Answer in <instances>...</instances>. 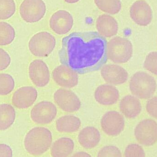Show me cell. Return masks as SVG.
<instances>
[{
    "mask_svg": "<svg viewBox=\"0 0 157 157\" xmlns=\"http://www.w3.org/2000/svg\"><path fill=\"white\" fill-rule=\"evenodd\" d=\"M107 46L106 39L96 31L73 32L62 40L60 62L79 74L99 71L108 59Z\"/></svg>",
    "mask_w": 157,
    "mask_h": 157,
    "instance_id": "cell-1",
    "label": "cell"
},
{
    "mask_svg": "<svg viewBox=\"0 0 157 157\" xmlns=\"http://www.w3.org/2000/svg\"><path fill=\"white\" fill-rule=\"evenodd\" d=\"M52 141V134L48 128L34 127L25 136L24 146L26 150L30 155H41L48 150Z\"/></svg>",
    "mask_w": 157,
    "mask_h": 157,
    "instance_id": "cell-2",
    "label": "cell"
},
{
    "mask_svg": "<svg viewBox=\"0 0 157 157\" xmlns=\"http://www.w3.org/2000/svg\"><path fill=\"white\" fill-rule=\"evenodd\" d=\"M107 54L108 59L114 63H125L132 56V43L125 38H113L107 42Z\"/></svg>",
    "mask_w": 157,
    "mask_h": 157,
    "instance_id": "cell-3",
    "label": "cell"
},
{
    "mask_svg": "<svg viewBox=\"0 0 157 157\" xmlns=\"http://www.w3.org/2000/svg\"><path fill=\"white\" fill-rule=\"evenodd\" d=\"M133 95L140 99L149 98L153 96L157 88L155 78L144 72H137L131 78L129 84Z\"/></svg>",
    "mask_w": 157,
    "mask_h": 157,
    "instance_id": "cell-4",
    "label": "cell"
},
{
    "mask_svg": "<svg viewBox=\"0 0 157 157\" xmlns=\"http://www.w3.org/2000/svg\"><path fill=\"white\" fill-rule=\"evenodd\" d=\"M56 44L55 38L51 34L41 31L31 37L29 42V48L34 56L46 58L52 52Z\"/></svg>",
    "mask_w": 157,
    "mask_h": 157,
    "instance_id": "cell-5",
    "label": "cell"
},
{
    "mask_svg": "<svg viewBox=\"0 0 157 157\" xmlns=\"http://www.w3.org/2000/svg\"><path fill=\"white\" fill-rule=\"evenodd\" d=\"M46 13V6L43 0H24L19 8L20 16L27 23L39 22Z\"/></svg>",
    "mask_w": 157,
    "mask_h": 157,
    "instance_id": "cell-6",
    "label": "cell"
},
{
    "mask_svg": "<svg viewBox=\"0 0 157 157\" xmlns=\"http://www.w3.org/2000/svg\"><path fill=\"white\" fill-rule=\"evenodd\" d=\"M135 136L139 144L151 146L157 141V123L154 120L146 119L136 127Z\"/></svg>",
    "mask_w": 157,
    "mask_h": 157,
    "instance_id": "cell-7",
    "label": "cell"
},
{
    "mask_svg": "<svg viewBox=\"0 0 157 157\" xmlns=\"http://www.w3.org/2000/svg\"><path fill=\"white\" fill-rule=\"evenodd\" d=\"M58 110L55 104L43 101L35 105L30 111L31 120L35 123L47 124L51 123L57 116Z\"/></svg>",
    "mask_w": 157,
    "mask_h": 157,
    "instance_id": "cell-8",
    "label": "cell"
},
{
    "mask_svg": "<svg viewBox=\"0 0 157 157\" xmlns=\"http://www.w3.org/2000/svg\"><path fill=\"white\" fill-rule=\"evenodd\" d=\"M53 98L59 108L66 112H75L81 107V102L78 96L67 89L61 88L57 90Z\"/></svg>",
    "mask_w": 157,
    "mask_h": 157,
    "instance_id": "cell-9",
    "label": "cell"
},
{
    "mask_svg": "<svg viewBox=\"0 0 157 157\" xmlns=\"http://www.w3.org/2000/svg\"><path fill=\"white\" fill-rule=\"evenodd\" d=\"M101 129L109 136L120 135L124 129L125 121L121 114L116 111H109L105 113L101 121Z\"/></svg>",
    "mask_w": 157,
    "mask_h": 157,
    "instance_id": "cell-10",
    "label": "cell"
},
{
    "mask_svg": "<svg viewBox=\"0 0 157 157\" xmlns=\"http://www.w3.org/2000/svg\"><path fill=\"white\" fill-rule=\"evenodd\" d=\"M29 75L33 84L38 87L47 86L50 79L48 67L42 60L36 59L30 63Z\"/></svg>",
    "mask_w": 157,
    "mask_h": 157,
    "instance_id": "cell-11",
    "label": "cell"
},
{
    "mask_svg": "<svg viewBox=\"0 0 157 157\" xmlns=\"http://www.w3.org/2000/svg\"><path fill=\"white\" fill-rule=\"evenodd\" d=\"M74 20L71 14L66 10H59L54 13L50 19L52 30L58 35L67 34L72 28Z\"/></svg>",
    "mask_w": 157,
    "mask_h": 157,
    "instance_id": "cell-12",
    "label": "cell"
},
{
    "mask_svg": "<svg viewBox=\"0 0 157 157\" xmlns=\"http://www.w3.org/2000/svg\"><path fill=\"white\" fill-rule=\"evenodd\" d=\"M52 77L55 83L63 88H72L78 84L77 73L63 64L59 65L54 69Z\"/></svg>",
    "mask_w": 157,
    "mask_h": 157,
    "instance_id": "cell-13",
    "label": "cell"
},
{
    "mask_svg": "<svg viewBox=\"0 0 157 157\" xmlns=\"http://www.w3.org/2000/svg\"><path fill=\"white\" fill-rule=\"evenodd\" d=\"M130 13L133 21L141 26L148 25L153 18L151 7L146 1L143 0L135 2L131 6Z\"/></svg>",
    "mask_w": 157,
    "mask_h": 157,
    "instance_id": "cell-14",
    "label": "cell"
},
{
    "mask_svg": "<svg viewBox=\"0 0 157 157\" xmlns=\"http://www.w3.org/2000/svg\"><path fill=\"white\" fill-rule=\"evenodd\" d=\"M37 97V91L35 88L29 86L22 87L13 94L12 103L17 109H25L32 106Z\"/></svg>",
    "mask_w": 157,
    "mask_h": 157,
    "instance_id": "cell-15",
    "label": "cell"
},
{
    "mask_svg": "<svg viewBox=\"0 0 157 157\" xmlns=\"http://www.w3.org/2000/svg\"><path fill=\"white\" fill-rule=\"evenodd\" d=\"M101 74L103 79L110 85H121L128 78L126 70L117 64H105L101 67Z\"/></svg>",
    "mask_w": 157,
    "mask_h": 157,
    "instance_id": "cell-16",
    "label": "cell"
},
{
    "mask_svg": "<svg viewBox=\"0 0 157 157\" xmlns=\"http://www.w3.org/2000/svg\"><path fill=\"white\" fill-rule=\"evenodd\" d=\"M120 97L118 90L113 85L103 84L99 86L94 93L96 101L104 106H111L118 101Z\"/></svg>",
    "mask_w": 157,
    "mask_h": 157,
    "instance_id": "cell-17",
    "label": "cell"
},
{
    "mask_svg": "<svg viewBox=\"0 0 157 157\" xmlns=\"http://www.w3.org/2000/svg\"><path fill=\"white\" fill-rule=\"evenodd\" d=\"M96 28L98 33L104 38H109L117 35L118 24L111 16L102 14L99 16L96 21Z\"/></svg>",
    "mask_w": 157,
    "mask_h": 157,
    "instance_id": "cell-18",
    "label": "cell"
},
{
    "mask_svg": "<svg viewBox=\"0 0 157 157\" xmlns=\"http://www.w3.org/2000/svg\"><path fill=\"white\" fill-rule=\"evenodd\" d=\"M120 109L121 112L126 118L133 119L140 114L142 111V105L136 97L127 95L120 101Z\"/></svg>",
    "mask_w": 157,
    "mask_h": 157,
    "instance_id": "cell-19",
    "label": "cell"
},
{
    "mask_svg": "<svg viewBox=\"0 0 157 157\" xmlns=\"http://www.w3.org/2000/svg\"><path fill=\"white\" fill-rule=\"evenodd\" d=\"M101 135L97 128L87 126L83 128L78 136V143L86 149H91L96 147L100 141Z\"/></svg>",
    "mask_w": 157,
    "mask_h": 157,
    "instance_id": "cell-20",
    "label": "cell"
},
{
    "mask_svg": "<svg viewBox=\"0 0 157 157\" xmlns=\"http://www.w3.org/2000/svg\"><path fill=\"white\" fill-rule=\"evenodd\" d=\"M75 144L71 138L63 137L55 141L52 147V157H68L73 151Z\"/></svg>",
    "mask_w": 157,
    "mask_h": 157,
    "instance_id": "cell-21",
    "label": "cell"
},
{
    "mask_svg": "<svg viewBox=\"0 0 157 157\" xmlns=\"http://www.w3.org/2000/svg\"><path fill=\"white\" fill-rule=\"evenodd\" d=\"M81 126L80 119L72 115H64L58 119L56 128L60 132L73 133L77 132Z\"/></svg>",
    "mask_w": 157,
    "mask_h": 157,
    "instance_id": "cell-22",
    "label": "cell"
},
{
    "mask_svg": "<svg viewBox=\"0 0 157 157\" xmlns=\"http://www.w3.org/2000/svg\"><path fill=\"white\" fill-rule=\"evenodd\" d=\"M16 112L14 108L9 104H0V131L10 128L14 122Z\"/></svg>",
    "mask_w": 157,
    "mask_h": 157,
    "instance_id": "cell-23",
    "label": "cell"
},
{
    "mask_svg": "<svg viewBox=\"0 0 157 157\" xmlns=\"http://www.w3.org/2000/svg\"><path fill=\"white\" fill-rule=\"evenodd\" d=\"M94 1L100 10L109 14H116L121 9V2L120 0H94Z\"/></svg>",
    "mask_w": 157,
    "mask_h": 157,
    "instance_id": "cell-24",
    "label": "cell"
},
{
    "mask_svg": "<svg viewBox=\"0 0 157 157\" xmlns=\"http://www.w3.org/2000/svg\"><path fill=\"white\" fill-rule=\"evenodd\" d=\"M15 37V31L13 26L6 22H0V46H7L12 43Z\"/></svg>",
    "mask_w": 157,
    "mask_h": 157,
    "instance_id": "cell-25",
    "label": "cell"
},
{
    "mask_svg": "<svg viewBox=\"0 0 157 157\" xmlns=\"http://www.w3.org/2000/svg\"><path fill=\"white\" fill-rule=\"evenodd\" d=\"M16 7L14 0H0V19L11 18L15 13Z\"/></svg>",
    "mask_w": 157,
    "mask_h": 157,
    "instance_id": "cell-26",
    "label": "cell"
},
{
    "mask_svg": "<svg viewBox=\"0 0 157 157\" xmlns=\"http://www.w3.org/2000/svg\"><path fill=\"white\" fill-rule=\"evenodd\" d=\"M15 87V81L8 74H0V96H6L11 93Z\"/></svg>",
    "mask_w": 157,
    "mask_h": 157,
    "instance_id": "cell-27",
    "label": "cell"
},
{
    "mask_svg": "<svg viewBox=\"0 0 157 157\" xmlns=\"http://www.w3.org/2000/svg\"><path fill=\"white\" fill-rule=\"evenodd\" d=\"M144 66L146 70L157 75V52H150L147 56Z\"/></svg>",
    "mask_w": 157,
    "mask_h": 157,
    "instance_id": "cell-28",
    "label": "cell"
},
{
    "mask_svg": "<svg viewBox=\"0 0 157 157\" xmlns=\"http://www.w3.org/2000/svg\"><path fill=\"white\" fill-rule=\"evenodd\" d=\"M125 157H145V153L141 146L137 144L129 145L124 151Z\"/></svg>",
    "mask_w": 157,
    "mask_h": 157,
    "instance_id": "cell-29",
    "label": "cell"
},
{
    "mask_svg": "<svg viewBox=\"0 0 157 157\" xmlns=\"http://www.w3.org/2000/svg\"><path fill=\"white\" fill-rule=\"evenodd\" d=\"M97 157H122L120 149L114 146H107L102 147Z\"/></svg>",
    "mask_w": 157,
    "mask_h": 157,
    "instance_id": "cell-30",
    "label": "cell"
},
{
    "mask_svg": "<svg viewBox=\"0 0 157 157\" xmlns=\"http://www.w3.org/2000/svg\"><path fill=\"white\" fill-rule=\"evenodd\" d=\"M11 62V57L9 54L4 50L0 48V71L7 69Z\"/></svg>",
    "mask_w": 157,
    "mask_h": 157,
    "instance_id": "cell-31",
    "label": "cell"
},
{
    "mask_svg": "<svg viewBox=\"0 0 157 157\" xmlns=\"http://www.w3.org/2000/svg\"><path fill=\"white\" fill-rule=\"evenodd\" d=\"M146 110L149 115L157 119V97L148 100L147 103Z\"/></svg>",
    "mask_w": 157,
    "mask_h": 157,
    "instance_id": "cell-32",
    "label": "cell"
},
{
    "mask_svg": "<svg viewBox=\"0 0 157 157\" xmlns=\"http://www.w3.org/2000/svg\"><path fill=\"white\" fill-rule=\"evenodd\" d=\"M0 157H13L12 148L6 144H0Z\"/></svg>",
    "mask_w": 157,
    "mask_h": 157,
    "instance_id": "cell-33",
    "label": "cell"
},
{
    "mask_svg": "<svg viewBox=\"0 0 157 157\" xmlns=\"http://www.w3.org/2000/svg\"><path fill=\"white\" fill-rule=\"evenodd\" d=\"M71 157H91V156L89 154L86 152H79L74 154Z\"/></svg>",
    "mask_w": 157,
    "mask_h": 157,
    "instance_id": "cell-34",
    "label": "cell"
},
{
    "mask_svg": "<svg viewBox=\"0 0 157 157\" xmlns=\"http://www.w3.org/2000/svg\"><path fill=\"white\" fill-rule=\"evenodd\" d=\"M63 1H65L66 2L68 3L73 4L77 2L80 0H63Z\"/></svg>",
    "mask_w": 157,
    "mask_h": 157,
    "instance_id": "cell-35",
    "label": "cell"
}]
</instances>
